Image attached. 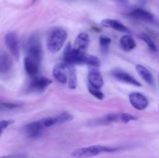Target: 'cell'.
I'll return each instance as SVG.
<instances>
[{"mask_svg": "<svg viewBox=\"0 0 159 158\" xmlns=\"http://www.w3.org/2000/svg\"><path fill=\"white\" fill-rule=\"evenodd\" d=\"M35 1H36V0H33V3L35 2Z\"/></svg>", "mask_w": 159, "mask_h": 158, "instance_id": "30", "label": "cell"}, {"mask_svg": "<svg viewBox=\"0 0 159 158\" xmlns=\"http://www.w3.org/2000/svg\"><path fill=\"white\" fill-rule=\"evenodd\" d=\"M25 133L30 138H37L43 133L44 128L42 125L40 121H35L28 123L24 128Z\"/></svg>", "mask_w": 159, "mask_h": 158, "instance_id": "14", "label": "cell"}, {"mask_svg": "<svg viewBox=\"0 0 159 158\" xmlns=\"http://www.w3.org/2000/svg\"><path fill=\"white\" fill-rule=\"evenodd\" d=\"M20 106L19 104L9 103V102H0V111H7L12 110L18 108Z\"/></svg>", "mask_w": 159, "mask_h": 158, "instance_id": "25", "label": "cell"}, {"mask_svg": "<svg viewBox=\"0 0 159 158\" xmlns=\"http://www.w3.org/2000/svg\"><path fill=\"white\" fill-rule=\"evenodd\" d=\"M137 118L130 113L126 112H118V113H110L102 117L98 118L95 120L92 121V125H109V124L114 123V122H120V123H128L130 121L136 120Z\"/></svg>", "mask_w": 159, "mask_h": 158, "instance_id": "2", "label": "cell"}, {"mask_svg": "<svg viewBox=\"0 0 159 158\" xmlns=\"http://www.w3.org/2000/svg\"><path fill=\"white\" fill-rule=\"evenodd\" d=\"M12 68V60L6 54H0V72L6 73Z\"/></svg>", "mask_w": 159, "mask_h": 158, "instance_id": "21", "label": "cell"}, {"mask_svg": "<svg viewBox=\"0 0 159 158\" xmlns=\"http://www.w3.org/2000/svg\"><path fill=\"white\" fill-rule=\"evenodd\" d=\"M101 25L104 27L107 28H111V29H115L116 31L122 33H130L128 28L123 24L119 20H113V19H105L101 21Z\"/></svg>", "mask_w": 159, "mask_h": 158, "instance_id": "15", "label": "cell"}, {"mask_svg": "<svg viewBox=\"0 0 159 158\" xmlns=\"http://www.w3.org/2000/svg\"><path fill=\"white\" fill-rule=\"evenodd\" d=\"M129 101L132 106L137 110L142 111L148 106L149 102L147 98L139 92H131L129 94Z\"/></svg>", "mask_w": 159, "mask_h": 158, "instance_id": "8", "label": "cell"}, {"mask_svg": "<svg viewBox=\"0 0 159 158\" xmlns=\"http://www.w3.org/2000/svg\"><path fill=\"white\" fill-rule=\"evenodd\" d=\"M23 64H24L25 71L27 73V74L33 76V77L37 75L39 71V66H40L39 64H37V62L29 58L28 57H26L24 59Z\"/></svg>", "mask_w": 159, "mask_h": 158, "instance_id": "19", "label": "cell"}, {"mask_svg": "<svg viewBox=\"0 0 159 158\" xmlns=\"http://www.w3.org/2000/svg\"><path fill=\"white\" fill-rule=\"evenodd\" d=\"M68 38V33L65 29H57L53 30L48 40V49L51 53H57L62 48Z\"/></svg>", "mask_w": 159, "mask_h": 158, "instance_id": "3", "label": "cell"}, {"mask_svg": "<svg viewBox=\"0 0 159 158\" xmlns=\"http://www.w3.org/2000/svg\"><path fill=\"white\" fill-rule=\"evenodd\" d=\"M53 75L59 83L64 85L68 83V64L65 62L56 64L53 68Z\"/></svg>", "mask_w": 159, "mask_h": 158, "instance_id": "9", "label": "cell"}, {"mask_svg": "<svg viewBox=\"0 0 159 158\" xmlns=\"http://www.w3.org/2000/svg\"><path fill=\"white\" fill-rule=\"evenodd\" d=\"M110 44H111V39L109 38L108 37L102 36L99 37V45H100L101 50L103 54L108 52Z\"/></svg>", "mask_w": 159, "mask_h": 158, "instance_id": "24", "label": "cell"}, {"mask_svg": "<svg viewBox=\"0 0 159 158\" xmlns=\"http://www.w3.org/2000/svg\"><path fill=\"white\" fill-rule=\"evenodd\" d=\"M112 75L116 79V80L120 81L121 82H124V83L129 84V85H134L137 87H141V84L138 81L137 79L132 75L129 74L128 73L125 72V71H122L120 69H115L112 71Z\"/></svg>", "mask_w": 159, "mask_h": 158, "instance_id": "13", "label": "cell"}, {"mask_svg": "<svg viewBox=\"0 0 159 158\" xmlns=\"http://www.w3.org/2000/svg\"><path fill=\"white\" fill-rule=\"evenodd\" d=\"M13 122V120H2L0 122V135L3 131Z\"/></svg>", "mask_w": 159, "mask_h": 158, "instance_id": "27", "label": "cell"}, {"mask_svg": "<svg viewBox=\"0 0 159 158\" xmlns=\"http://www.w3.org/2000/svg\"><path fill=\"white\" fill-rule=\"evenodd\" d=\"M85 52H81L75 49L70 43L65 47L64 51V62L69 64H82V59Z\"/></svg>", "mask_w": 159, "mask_h": 158, "instance_id": "5", "label": "cell"}, {"mask_svg": "<svg viewBox=\"0 0 159 158\" xmlns=\"http://www.w3.org/2000/svg\"><path fill=\"white\" fill-rule=\"evenodd\" d=\"M89 44V36L86 33H81L76 37L73 47L81 52H85Z\"/></svg>", "mask_w": 159, "mask_h": 158, "instance_id": "16", "label": "cell"}, {"mask_svg": "<svg viewBox=\"0 0 159 158\" xmlns=\"http://www.w3.org/2000/svg\"><path fill=\"white\" fill-rule=\"evenodd\" d=\"M82 64H86L88 66L91 67V68H97L101 65V62L97 57L93 55H89V54H87L85 53L83 57Z\"/></svg>", "mask_w": 159, "mask_h": 158, "instance_id": "22", "label": "cell"}, {"mask_svg": "<svg viewBox=\"0 0 159 158\" xmlns=\"http://www.w3.org/2000/svg\"><path fill=\"white\" fill-rule=\"evenodd\" d=\"M88 81L89 86L96 89H100L103 86L102 76L96 68H91L89 69L88 74Z\"/></svg>", "mask_w": 159, "mask_h": 158, "instance_id": "12", "label": "cell"}, {"mask_svg": "<svg viewBox=\"0 0 159 158\" xmlns=\"http://www.w3.org/2000/svg\"><path fill=\"white\" fill-rule=\"evenodd\" d=\"M119 150L120 148L118 147L103 145H93L76 149L71 152V156L75 158H88L98 156L102 153H114Z\"/></svg>", "mask_w": 159, "mask_h": 158, "instance_id": "1", "label": "cell"}, {"mask_svg": "<svg viewBox=\"0 0 159 158\" xmlns=\"http://www.w3.org/2000/svg\"><path fill=\"white\" fill-rule=\"evenodd\" d=\"M136 71L140 76L143 78V80L148 84L151 86H154L155 84V77L152 75V73L147 69L144 66L141 64L136 65Z\"/></svg>", "mask_w": 159, "mask_h": 158, "instance_id": "17", "label": "cell"}, {"mask_svg": "<svg viewBox=\"0 0 159 158\" xmlns=\"http://www.w3.org/2000/svg\"><path fill=\"white\" fill-rule=\"evenodd\" d=\"M89 91L90 94H93L97 99L102 100L104 99V94L99 89H96V88H93V87L89 86Z\"/></svg>", "mask_w": 159, "mask_h": 158, "instance_id": "26", "label": "cell"}, {"mask_svg": "<svg viewBox=\"0 0 159 158\" xmlns=\"http://www.w3.org/2000/svg\"><path fill=\"white\" fill-rule=\"evenodd\" d=\"M140 38H141V40H142L143 41L147 44V46H148V48L150 49L151 51H152V52L154 53L158 51V48H157L156 44H155L154 40L151 38V37L148 35V34L143 33L140 34Z\"/></svg>", "mask_w": 159, "mask_h": 158, "instance_id": "23", "label": "cell"}, {"mask_svg": "<svg viewBox=\"0 0 159 158\" xmlns=\"http://www.w3.org/2000/svg\"><path fill=\"white\" fill-rule=\"evenodd\" d=\"M0 158H26V156L25 154H23V153H15V154L2 156Z\"/></svg>", "mask_w": 159, "mask_h": 158, "instance_id": "28", "label": "cell"}, {"mask_svg": "<svg viewBox=\"0 0 159 158\" xmlns=\"http://www.w3.org/2000/svg\"><path fill=\"white\" fill-rule=\"evenodd\" d=\"M52 83L51 79L43 76H34L30 81L29 88L33 91H43Z\"/></svg>", "mask_w": 159, "mask_h": 158, "instance_id": "10", "label": "cell"}, {"mask_svg": "<svg viewBox=\"0 0 159 158\" xmlns=\"http://www.w3.org/2000/svg\"><path fill=\"white\" fill-rule=\"evenodd\" d=\"M26 57L40 64L42 59V46L38 37L32 36L28 39L26 43Z\"/></svg>", "mask_w": 159, "mask_h": 158, "instance_id": "4", "label": "cell"}, {"mask_svg": "<svg viewBox=\"0 0 159 158\" xmlns=\"http://www.w3.org/2000/svg\"><path fill=\"white\" fill-rule=\"evenodd\" d=\"M68 88L71 89H75L77 86V75L76 70L74 65L68 64Z\"/></svg>", "mask_w": 159, "mask_h": 158, "instance_id": "20", "label": "cell"}, {"mask_svg": "<svg viewBox=\"0 0 159 158\" xmlns=\"http://www.w3.org/2000/svg\"><path fill=\"white\" fill-rule=\"evenodd\" d=\"M5 43L11 54L16 58H19L20 57V43H19L16 34L13 32H10L6 34L5 37Z\"/></svg>", "mask_w": 159, "mask_h": 158, "instance_id": "7", "label": "cell"}, {"mask_svg": "<svg viewBox=\"0 0 159 158\" xmlns=\"http://www.w3.org/2000/svg\"><path fill=\"white\" fill-rule=\"evenodd\" d=\"M128 15L131 18L136 19V20H141V21L146 22V23L155 24L156 23V20H155V15L151 13L148 11L143 9H135L132 10Z\"/></svg>", "mask_w": 159, "mask_h": 158, "instance_id": "11", "label": "cell"}, {"mask_svg": "<svg viewBox=\"0 0 159 158\" xmlns=\"http://www.w3.org/2000/svg\"><path fill=\"white\" fill-rule=\"evenodd\" d=\"M120 46L121 49L123 50L126 51V52H129V51L134 49L136 47L137 44L132 36L129 35V34H126V35L123 36L120 40Z\"/></svg>", "mask_w": 159, "mask_h": 158, "instance_id": "18", "label": "cell"}, {"mask_svg": "<svg viewBox=\"0 0 159 158\" xmlns=\"http://www.w3.org/2000/svg\"><path fill=\"white\" fill-rule=\"evenodd\" d=\"M73 119H74V117H73L72 115L70 114L69 112H61V114L57 115L55 116L44 118L43 119H40V121L43 128L45 129L48 128V127L53 126V125H58V124L70 122Z\"/></svg>", "mask_w": 159, "mask_h": 158, "instance_id": "6", "label": "cell"}, {"mask_svg": "<svg viewBox=\"0 0 159 158\" xmlns=\"http://www.w3.org/2000/svg\"><path fill=\"white\" fill-rule=\"evenodd\" d=\"M115 1L121 3V4H127V0H115Z\"/></svg>", "mask_w": 159, "mask_h": 158, "instance_id": "29", "label": "cell"}]
</instances>
